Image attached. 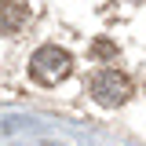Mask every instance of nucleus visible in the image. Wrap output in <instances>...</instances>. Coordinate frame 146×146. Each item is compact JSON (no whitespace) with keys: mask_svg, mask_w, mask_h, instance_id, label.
<instances>
[{"mask_svg":"<svg viewBox=\"0 0 146 146\" xmlns=\"http://www.w3.org/2000/svg\"><path fill=\"white\" fill-rule=\"evenodd\" d=\"M91 55H95V58H113V55H117V44H113V40H95V44H91Z\"/></svg>","mask_w":146,"mask_h":146,"instance_id":"4","label":"nucleus"},{"mask_svg":"<svg viewBox=\"0 0 146 146\" xmlns=\"http://www.w3.org/2000/svg\"><path fill=\"white\" fill-rule=\"evenodd\" d=\"M91 99L99 102V106H106V110H117V106H124L128 99H131V91H135V84H131V77L121 70H99L95 77H91Z\"/></svg>","mask_w":146,"mask_h":146,"instance_id":"2","label":"nucleus"},{"mask_svg":"<svg viewBox=\"0 0 146 146\" xmlns=\"http://www.w3.org/2000/svg\"><path fill=\"white\" fill-rule=\"evenodd\" d=\"M73 70V55L58 44H40L33 55H29V77L36 84L51 88V84H62Z\"/></svg>","mask_w":146,"mask_h":146,"instance_id":"1","label":"nucleus"},{"mask_svg":"<svg viewBox=\"0 0 146 146\" xmlns=\"http://www.w3.org/2000/svg\"><path fill=\"white\" fill-rule=\"evenodd\" d=\"M29 22V7L18 0H0V33H18Z\"/></svg>","mask_w":146,"mask_h":146,"instance_id":"3","label":"nucleus"}]
</instances>
